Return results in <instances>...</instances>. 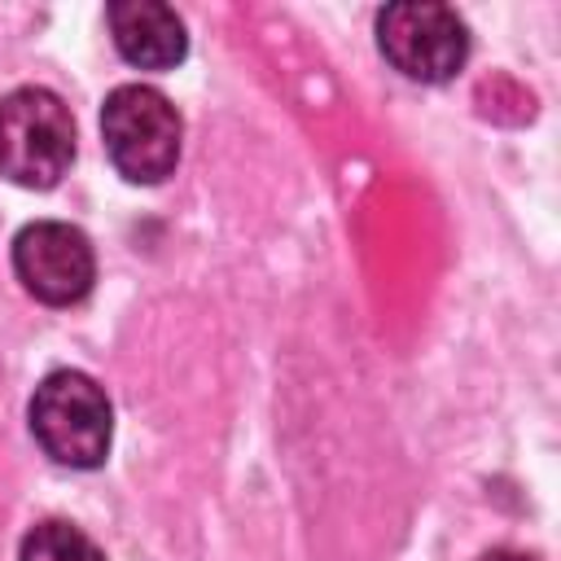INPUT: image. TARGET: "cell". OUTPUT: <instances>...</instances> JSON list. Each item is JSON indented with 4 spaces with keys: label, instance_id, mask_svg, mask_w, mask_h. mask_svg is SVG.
<instances>
[{
    "label": "cell",
    "instance_id": "obj_1",
    "mask_svg": "<svg viewBox=\"0 0 561 561\" xmlns=\"http://www.w3.org/2000/svg\"><path fill=\"white\" fill-rule=\"evenodd\" d=\"M31 434L35 443L70 469H96L110 456V399L105 390L75 368L48 373L31 394Z\"/></svg>",
    "mask_w": 561,
    "mask_h": 561
},
{
    "label": "cell",
    "instance_id": "obj_2",
    "mask_svg": "<svg viewBox=\"0 0 561 561\" xmlns=\"http://www.w3.org/2000/svg\"><path fill=\"white\" fill-rule=\"evenodd\" d=\"M75 162V118L48 88H18L0 101V175L22 188H53Z\"/></svg>",
    "mask_w": 561,
    "mask_h": 561
},
{
    "label": "cell",
    "instance_id": "obj_3",
    "mask_svg": "<svg viewBox=\"0 0 561 561\" xmlns=\"http://www.w3.org/2000/svg\"><path fill=\"white\" fill-rule=\"evenodd\" d=\"M101 136L114 171L131 184H162L180 158V114L149 83H123L101 105Z\"/></svg>",
    "mask_w": 561,
    "mask_h": 561
},
{
    "label": "cell",
    "instance_id": "obj_4",
    "mask_svg": "<svg viewBox=\"0 0 561 561\" xmlns=\"http://www.w3.org/2000/svg\"><path fill=\"white\" fill-rule=\"evenodd\" d=\"M377 44L386 61L416 83H447L469 57V31L460 13L430 0L386 4L377 13Z\"/></svg>",
    "mask_w": 561,
    "mask_h": 561
},
{
    "label": "cell",
    "instance_id": "obj_5",
    "mask_svg": "<svg viewBox=\"0 0 561 561\" xmlns=\"http://www.w3.org/2000/svg\"><path fill=\"white\" fill-rule=\"evenodd\" d=\"M13 272L31 298L70 307L88 298L96 280V254L79 228L61 219H35L13 237Z\"/></svg>",
    "mask_w": 561,
    "mask_h": 561
},
{
    "label": "cell",
    "instance_id": "obj_6",
    "mask_svg": "<svg viewBox=\"0 0 561 561\" xmlns=\"http://www.w3.org/2000/svg\"><path fill=\"white\" fill-rule=\"evenodd\" d=\"M105 22L114 31L118 53L140 70H171L188 53L184 22L171 4L158 0H114L105 9Z\"/></svg>",
    "mask_w": 561,
    "mask_h": 561
},
{
    "label": "cell",
    "instance_id": "obj_7",
    "mask_svg": "<svg viewBox=\"0 0 561 561\" xmlns=\"http://www.w3.org/2000/svg\"><path fill=\"white\" fill-rule=\"evenodd\" d=\"M18 561H105V552L70 522H39L26 530Z\"/></svg>",
    "mask_w": 561,
    "mask_h": 561
},
{
    "label": "cell",
    "instance_id": "obj_8",
    "mask_svg": "<svg viewBox=\"0 0 561 561\" xmlns=\"http://www.w3.org/2000/svg\"><path fill=\"white\" fill-rule=\"evenodd\" d=\"M478 561H535V557L513 552V548H491V552H486V557H478Z\"/></svg>",
    "mask_w": 561,
    "mask_h": 561
}]
</instances>
